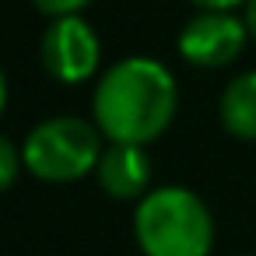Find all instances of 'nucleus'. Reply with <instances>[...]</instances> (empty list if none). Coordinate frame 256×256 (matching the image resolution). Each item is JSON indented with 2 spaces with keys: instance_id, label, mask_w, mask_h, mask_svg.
<instances>
[{
  "instance_id": "f03ea898",
  "label": "nucleus",
  "mask_w": 256,
  "mask_h": 256,
  "mask_svg": "<svg viewBox=\"0 0 256 256\" xmlns=\"http://www.w3.org/2000/svg\"><path fill=\"white\" fill-rule=\"evenodd\" d=\"M134 232L144 256H207L214 242L207 204L182 186H165L140 196Z\"/></svg>"
},
{
  "instance_id": "39448f33",
  "label": "nucleus",
  "mask_w": 256,
  "mask_h": 256,
  "mask_svg": "<svg viewBox=\"0 0 256 256\" xmlns=\"http://www.w3.org/2000/svg\"><path fill=\"white\" fill-rule=\"evenodd\" d=\"M246 36V22L232 18L228 11H204L182 25L179 53L196 67H224L242 53Z\"/></svg>"
},
{
  "instance_id": "f257e3e1",
  "label": "nucleus",
  "mask_w": 256,
  "mask_h": 256,
  "mask_svg": "<svg viewBox=\"0 0 256 256\" xmlns=\"http://www.w3.org/2000/svg\"><path fill=\"white\" fill-rule=\"evenodd\" d=\"M95 123L112 144H148L165 134L176 116V81L151 56L112 64L92 98Z\"/></svg>"
},
{
  "instance_id": "0eeeda50",
  "label": "nucleus",
  "mask_w": 256,
  "mask_h": 256,
  "mask_svg": "<svg viewBox=\"0 0 256 256\" xmlns=\"http://www.w3.org/2000/svg\"><path fill=\"white\" fill-rule=\"evenodd\" d=\"M221 123L238 140H256V70L238 74L221 95Z\"/></svg>"
},
{
  "instance_id": "20e7f679",
  "label": "nucleus",
  "mask_w": 256,
  "mask_h": 256,
  "mask_svg": "<svg viewBox=\"0 0 256 256\" xmlns=\"http://www.w3.org/2000/svg\"><path fill=\"white\" fill-rule=\"evenodd\" d=\"M98 53H102L98 36L78 14L56 18L42 36V64L64 84H78V81L92 78L98 67Z\"/></svg>"
},
{
  "instance_id": "1a4fd4ad",
  "label": "nucleus",
  "mask_w": 256,
  "mask_h": 256,
  "mask_svg": "<svg viewBox=\"0 0 256 256\" xmlns=\"http://www.w3.org/2000/svg\"><path fill=\"white\" fill-rule=\"evenodd\" d=\"M32 4H36L42 14H53V18H70V14H78L81 8H88L92 0H32Z\"/></svg>"
},
{
  "instance_id": "423d86ee",
  "label": "nucleus",
  "mask_w": 256,
  "mask_h": 256,
  "mask_svg": "<svg viewBox=\"0 0 256 256\" xmlns=\"http://www.w3.org/2000/svg\"><path fill=\"white\" fill-rule=\"evenodd\" d=\"M95 172H98L102 190L116 200H137L151 179V165L140 144H109Z\"/></svg>"
},
{
  "instance_id": "9b49d317",
  "label": "nucleus",
  "mask_w": 256,
  "mask_h": 256,
  "mask_svg": "<svg viewBox=\"0 0 256 256\" xmlns=\"http://www.w3.org/2000/svg\"><path fill=\"white\" fill-rule=\"evenodd\" d=\"M246 28H249V36L256 39V0H249V4H246Z\"/></svg>"
},
{
  "instance_id": "6e6552de",
  "label": "nucleus",
  "mask_w": 256,
  "mask_h": 256,
  "mask_svg": "<svg viewBox=\"0 0 256 256\" xmlns=\"http://www.w3.org/2000/svg\"><path fill=\"white\" fill-rule=\"evenodd\" d=\"M25 165V151H18L14 148V140L11 137H4L0 140V186L4 190H11L14 186V179H18V168Z\"/></svg>"
},
{
  "instance_id": "9d476101",
  "label": "nucleus",
  "mask_w": 256,
  "mask_h": 256,
  "mask_svg": "<svg viewBox=\"0 0 256 256\" xmlns=\"http://www.w3.org/2000/svg\"><path fill=\"white\" fill-rule=\"evenodd\" d=\"M193 4L204 8V11H232L238 4H249V0H193Z\"/></svg>"
},
{
  "instance_id": "7ed1b4c3",
  "label": "nucleus",
  "mask_w": 256,
  "mask_h": 256,
  "mask_svg": "<svg viewBox=\"0 0 256 256\" xmlns=\"http://www.w3.org/2000/svg\"><path fill=\"white\" fill-rule=\"evenodd\" d=\"M25 168L46 182H74L98 168L102 140L98 130L78 116H56L39 123L25 140Z\"/></svg>"
}]
</instances>
